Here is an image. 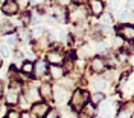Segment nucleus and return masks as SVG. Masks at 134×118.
<instances>
[{"mask_svg":"<svg viewBox=\"0 0 134 118\" xmlns=\"http://www.w3.org/2000/svg\"><path fill=\"white\" fill-rule=\"evenodd\" d=\"M88 103V93L84 91V89H76L73 91L72 97H70V104H72V109L76 112H81L84 106Z\"/></svg>","mask_w":134,"mask_h":118,"instance_id":"1","label":"nucleus"},{"mask_svg":"<svg viewBox=\"0 0 134 118\" xmlns=\"http://www.w3.org/2000/svg\"><path fill=\"white\" fill-rule=\"evenodd\" d=\"M117 36H120L124 41L128 40V41H133L134 40V27L133 24H122L117 27Z\"/></svg>","mask_w":134,"mask_h":118,"instance_id":"2","label":"nucleus"},{"mask_svg":"<svg viewBox=\"0 0 134 118\" xmlns=\"http://www.w3.org/2000/svg\"><path fill=\"white\" fill-rule=\"evenodd\" d=\"M69 17L72 21H84L85 17H87V11L84 8H76V6H70V12H69Z\"/></svg>","mask_w":134,"mask_h":118,"instance_id":"3","label":"nucleus"},{"mask_svg":"<svg viewBox=\"0 0 134 118\" xmlns=\"http://www.w3.org/2000/svg\"><path fill=\"white\" fill-rule=\"evenodd\" d=\"M53 99L58 101V103H66L69 99H70V94H69V89L64 88V86H55V89H53Z\"/></svg>","mask_w":134,"mask_h":118,"instance_id":"4","label":"nucleus"},{"mask_svg":"<svg viewBox=\"0 0 134 118\" xmlns=\"http://www.w3.org/2000/svg\"><path fill=\"white\" fill-rule=\"evenodd\" d=\"M90 68H92L93 73H104L107 70V64H105V59L100 58V56H94L90 61Z\"/></svg>","mask_w":134,"mask_h":118,"instance_id":"5","label":"nucleus"},{"mask_svg":"<svg viewBox=\"0 0 134 118\" xmlns=\"http://www.w3.org/2000/svg\"><path fill=\"white\" fill-rule=\"evenodd\" d=\"M49 110H50L49 104L44 103V101H37V103H34V106H32V112L37 118H44V115H46Z\"/></svg>","mask_w":134,"mask_h":118,"instance_id":"6","label":"nucleus"},{"mask_svg":"<svg viewBox=\"0 0 134 118\" xmlns=\"http://www.w3.org/2000/svg\"><path fill=\"white\" fill-rule=\"evenodd\" d=\"M47 62H49L50 65H61L64 62V56H63V53L59 50L53 49L52 51L47 53Z\"/></svg>","mask_w":134,"mask_h":118,"instance_id":"7","label":"nucleus"},{"mask_svg":"<svg viewBox=\"0 0 134 118\" xmlns=\"http://www.w3.org/2000/svg\"><path fill=\"white\" fill-rule=\"evenodd\" d=\"M47 62L46 61H43V59H38L35 64H34V73H35V76L37 77H43L46 73H47Z\"/></svg>","mask_w":134,"mask_h":118,"instance_id":"8","label":"nucleus"},{"mask_svg":"<svg viewBox=\"0 0 134 118\" xmlns=\"http://www.w3.org/2000/svg\"><path fill=\"white\" fill-rule=\"evenodd\" d=\"M47 73L50 74V77L53 79V80H61L63 77H64V68L61 67V65H50L47 68Z\"/></svg>","mask_w":134,"mask_h":118,"instance_id":"9","label":"nucleus"},{"mask_svg":"<svg viewBox=\"0 0 134 118\" xmlns=\"http://www.w3.org/2000/svg\"><path fill=\"white\" fill-rule=\"evenodd\" d=\"M2 11L6 15H14V14H17L18 6H17L15 0H5L3 2V6H2Z\"/></svg>","mask_w":134,"mask_h":118,"instance_id":"10","label":"nucleus"},{"mask_svg":"<svg viewBox=\"0 0 134 118\" xmlns=\"http://www.w3.org/2000/svg\"><path fill=\"white\" fill-rule=\"evenodd\" d=\"M88 6H90V12L93 15H100L104 14V2L102 0H88Z\"/></svg>","mask_w":134,"mask_h":118,"instance_id":"11","label":"nucleus"},{"mask_svg":"<svg viewBox=\"0 0 134 118\" xmlns=\"http://www.w3.org/2000/svg\"><path fill=\"white\" fill-rule=\"evenodd\" d=\"M116 118H133V103H126L117 112Z\"/></svg>","mask_w":134,"mask_h":118,"instance_id":"12","label":"nucleus"},{"mask_svg":"<svg viewBox=\"0 0 134 118\" xmlns=\"http://www.w3.org/2000/svg\"><path fill=\"white\" fill-rule=\"evenodd\" d=\"M38 93H40V97L46 99V100H50V99H52V85H50L49 82L41 83L40 89H38Z\"/></svg>","mask_w":134,"mask_h":118,"instance_id":"13","label":"nucleus"},{"mask_svg":"<svg viewBox=\"0 0 134 118\" xmlns=\"http://www.w3.org/2000/svg\"><path fill=\"white\" fill-rule=\"evenodd\" d=\"M25 97H26V100L27 101H34V103H37V101H40V93H38V89L37 88H29L27 91H26V94H25Z\"/></svg>","mask_w":134,"mask_h":118,"instance_id":"14","label":"nucleus"},{"mask_svg":"<svg viewBox=\"0 0 134 118\" xmlns=\"http://www.w3.org/2000/svg\"><path fill=\"white\" fill-rule=\"evenodd\" d=\"M88 100H90V104L98 106V104H100V103L104 101V94L102 93H93V94L88 95Z\"/></svg>","mask_w":134,"mask_h":118,"instance_id":"15","label":"nucleus"},{"mask_svg":"<svg viewBox=\"0 0 134 118\" xmlns=\"http://www.w3.org/2000/svg\"><path fill=\"white\" fill-rule=\"evenodd\" d=\"M93 88H94V93H102V91L107 88V80H105L104 77L96 79V80L93 82Z\"/></svg>","mask_w":134,"mask_h":118,"instance_id":"16","label":"nucleus"},{"mask_svg":"<svg viewBox=\"0 0 134 118\" xmlns=\"http://www.w3.org/2000/svg\"><path fill=\"white\" fill-rule=\"evenodd\" d=\"M5 99H6V103H8L9 106H12V104H17V101H18V94L9 89L8 93H6V97Z\"/></svg>","mask_w":134,"mask_h":118,"instance_id":"17","label":"nucleus"},{"mask_svg":"<svg viewBox=\"0 0 134 118\" xmlns=\"http://www.w3.org/2000/svg\"><path fill=\"white\" fill-rule=\"evenodd\" d=\"M21 73L26 74V76H31L34 73V64L31 61H27V62H23L21 64Z\"/></svg>","mask_w":134,"mask_h":118,"instance_id":"18","label":"nucleus"},{"mask_svg":"<svg viewBox=\"0 0 134 118\" xmlns=\"http://www.w3.org/2000/svg\"><path fill=\"white\" fill-rule=\"evenodd\" d=\"M43 35H44V30H43V27H40V26L34 27L32 32H31V36H32L34 40H40V38H43Z\"/></svg>","mask_w":134,"mask_h":118,"instance_id":"19","label":"nucleus"},{"mask_svg":"<svg viewBox=\"0 0 134 118\" xmlns=\"http://www.w3.org/2000/svg\"><path fill=\"white\" fill-rule=\"evenodd\" d=\"M100 21H102V24L110 26L111 23H113V15H111L110 12H105V14H100Z\"/></svg>","mask_w":134,"mask_h":118,"instance_id":"20","label":"nucleus"},{"mask_svg":"<svg viewBox=\"0 0 134 118\" xmlns=\"http://www.w3.org/2000/svg\"><path fill=\"white\" fill-rule=\"evenodd\" d=\"M17 103L20 104V108H21V109H25V110H27L29 108H31V104H29V101L26 100V97H25V95H20V97H18V101H17Z\"/></svg>","mask_w":134,"mask_h":118,"instance_id":"21","label":"nucleus"},{"mask_svg":"<svg viewBox=\"0 0 134 118\" xmlns=\"http://www.w3.org/2000/svg\"><path fill=\"white\" fill-rule=\"evenodd\" d=\"M2 32L5 35H11L14 32V26L11 24V23H5V24L2 26Z\"/></svg>","mask_w":134,"mask_h":118,"instance_id":"22","label":"nucleus"},{"mask_svg":"<svg viewBox=\"0 0 134 118\" xmlns=\"http://www.w3.org/2000/svg\"><path fill=\"white\" fill-rule=\"evenodd\" d=\"M15 3H17V6H18L20 9H23V11H25V9L29 6L31 0H15Z\"/></svg>","mask_w":134,"mask_h":118,"instance_id":"23","label":"nucleus"},{"mask_svg":"<svg viewBox=\"0 0 134 118\" xmlns=\"http://www.w3.org/2000/svg\"><path fill=\"white\" fill-rule=\"evenodd\" d=\"M15 42H17V36H14V35H8V38H6V44H8V47H15Z\"/></svg>","mask_w":134,"mask_h":118,"instance_id":"24","label":"nucleus"},{"mask_svg":"<svg viewBox=\"0 0 134 118\" xmlns=\"http://www.w3.org/2000/svg\"><path fill=\"white\" fill-rule=\"evenodd\" d=\"M119 6H120V0H113V2H110V5H108L110 11H117Z\"/></svg>","mask_w":134,"mask_h":118,"instance_id":"25","label":"nucleus"},{"mask_svg":"<svg viewBox=\"0 0 134 118\" xmlns=\"http://www.w3.org/2000/svg\"><path fill=\"white\" fill-rule=\"evenodd\" d=\"M6 118H20V112L15 110V109H11L8 114H6Z\"/></svg>","mask_w":134,"mask_h":118,"instance_id":"26","label":"nucleus"},{"mask_svg":"<svg viewBox=\"0 0 134 118\" xmlns=\"http://www.w3.org/2000/svg\"><path fill=\"white\" fill-rule=\"evenodd\" d=\"M0 55H2V58H8L9 56V49L6 45H2L0 47Z\"/></svg>","mask_w":134,"mask_h":118,"instance_id":"27","label":"nucleus"},{"mask_svg":"<svg viewBox=\"0 0 134 118\" xmlns=\"http://www.w3.org/2000/svg\"><path fill=\"white\" fill-rule=\"evenodd\" d=\"M44 118H59V117H58V112H57V110H49V112L44 115Z\"/></svg>","mask_w":134,"mask_h":118,"instance_id":"28","label":"nucleus"},{"mask_svg":"<svg viewBox=\"0 0 134 118\" xmlns=\"http://www.w3.org/2000/svg\"><path fill=\"white\" fill-rule=\"evenodd\" d=\"M124 44H125V41H124L120 36H116V38H114V45H116V47H122Z\"/></svg>","mask_w":134,"mask_h":118,"instance_id":"29","label":"nucleus"},{"mask_svg":"<svg viewBox=\"0 0 134 118\" xmlns=\"http://www.w3.org/2000/svg\"><path fill=\"white\" fill-rule=\"evenodd\" d=\"M126 59H128V53H126V51H120V53H119V61L124 62Z\"/></svg>","mask_w":134,"mask_h":118,"instance_id":"30","label":"nucleus"},{"mask_svg":"<svg viewBox=\"0 0 134 118\" xmlns=\"http://www.w3.org/2000/svg\"><path fill=\"white\" fill-rule=\"evenodd\" d=\"M29 21H31V14H23V15H21V23H29Z\"/></svg>","mask_w":134,"mask_h":118,"instance_id":"31","label":"nucleus"},{"mask_svg":"<svg viewBox=\"0 0 134 118\" xmlns=\"http://www.w3.org/2000/svg\"><path fill=\"white\" fill-rule=\"evenodd\" d=\"M100 29L104 30V34H105V35H108L110 32H111V27H110V26H105V24H102V26H100Z\"/></svg>","mask_w":134,"mask_h":118,"instance_id":"32","label":"nucleus"},{"mask_svg":"<svg viewBox=\"0 0 134 118\" xmlns=\"http://www.w3.org/2000/svg\"><path fill=\"white\" fill-rule=\"evenodd\" d=\"M20 118H32V115H31L27 110H25V112H21V114H20Z\"/></svg>","mask_w":134,"mask_h":118,"instance_id":"33","label":"nucleus"},{"mask_svg":"<svg viewBox=\"0 0 134 118\" xmlns=\"http://www.w3.org/2000/svg\"><path fill=\"white\" fill-rule=\"evenodd\" d=\"M21 58H23V56H21V53H15V55H14V62H20Z\"/></svg>","mask_w":134,"mask_h":118,"instance_id":"34","label":"nucleus"},{"mask_svg":"<svg viewBox=\"0 0 134 118\" xmlns=\"http://www.w3.org/2000/svg\"><path fill=\"white\" fill-rule=\"evenodd\" d=\"M3 91H5V86H3V82L0 80V97L3 95Z\"/></svg>","mask_w":134,"mask_h":118,"instance_id":"35","label":"nucleus"},{"mask_svg":"<svg viewBox=\"0 0 134 118\" xmlns=\"http://www.w3.org/2000/svg\"><path fill=\"white\" fill-rule=\"evenodd\" d=\"M57 2H58L59 5H63V6H64V5H67V3H69V0H57Z\"/></svg>","mask_w":134,"mask_h":118,"instance_id":"36","label":"nucleus"},{"mask_svg":"<svg viewBox=\"0 0 134 118\" xmlns=\"http://www.w3.org/2000/svg\"><path fill=\"white\" fill-rule=\"evenodd\" d=\"M72 2H73V3H76V5H78V3H82L84 0H72Z\"/></svg>","mask_w":134,"mask_h":118,"instance_id":"37","label":"nucleus"},{"mask_svg":"<svg viewBox=\"0 0 134 118\" xmlns=\"http://www.w3.org/2000/svg\"><path fill=\"white\" fill-rule=\"evenodd\" d=\"M2 64H3V58L0 56V67H2Z\"/></svg>","mask_w":134,"mask_h":118,"instance_id":"38","label":"nucleus"}]
</instances>
